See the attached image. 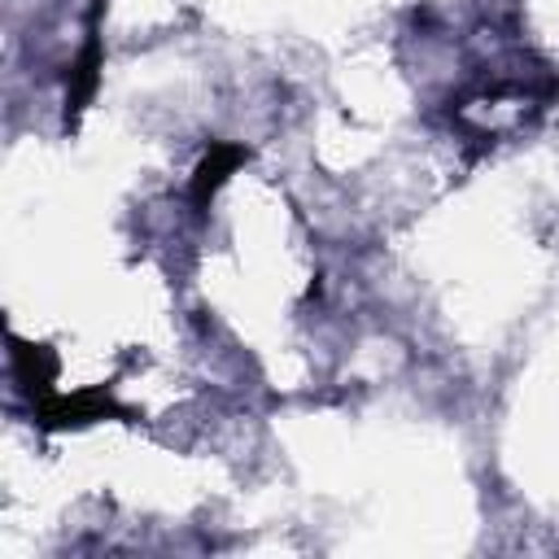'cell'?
I'll list each match as a JSON object with an SVG mask.
<instances>
[{"mask_svg": "<svg viewBox=\"0 0 559 559\" xmlns=\"http://www.w3.org/2000/svg\"><path fill=\"white\" fill-rule=\"evenodd\" d=\"M131 419V411L100 384L92 389H74V393H48L35 402V424L48 428V432H66V428H83V424H96V419Z\"/></svg>", "mask_w": 559, "mask_h": 559, "instance_id": "1", "label": "cell"}, {"mask_svg": "<svg viewBox=\"0 0 559 559\" xmlns=\"http://www.w3.org/2000/svg\"><path fill=\"white\" fill-rule=\"evenodd\" d=\"M100 13L105 0H96L87 9V31H83V48L66 70V127H79L83 109L92 105L96 87H100V70H105V44H100Z\"/></svg>", "mask_w": 559, "mask_h": 559, "instance_id": "2", "label": "cell"}, {"mask_svg": "<svg viewBox=\"0 0 559 559\" xmlns=\"http://www.w3.org/2000/svg\"><path fill=\"white\" fill-rule=\"evenodd\" d=\"M245 162H249V148H245V144H236V140H210V148L201 153V162H197V170H192V188H188L192 210L205 214L210 201L218 197V188H223Z\"/></svg>", "mask_w": 559, "mask_h": 559, "instance_id": "3", "label": "cell"}, {"mask_svg": "<svg viewBox=\"0 0 559 559\" xmlns=\"http://www.w3.org/2000/svg\"><path fill=\"white\" fill-rule=\"evenodd\" d=\"M13 376L17 384L39 402L52 393V380H57V354L48 345H26V341H13Z\"/></svg>", "mask_w": 559, "mask_h": 559, "instance_id": "4", "label": "cell"}]
</instances>
